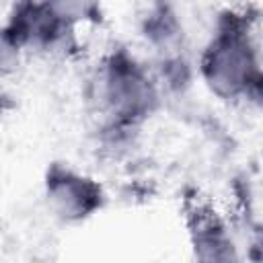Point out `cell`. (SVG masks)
<instances>
[{
    "label": "cell",
    "mask_w": 263,
    "mask_h": 263,
    "mask_svg": "<svg viewBox=\"0 0 263 263\" xmlns=\"http://www.w3.org/2000/svg\"><path fill=\"white\" fill-rule=\"evenodd\" d=\"M195 74L220 101H259L263 86L261 49L255 16L249 10L228 8L218 12L212 33L199 51Z\"/></svg>",
    "instance_id": "cell-1"
},
{
    "label": "cell",
    "mask_w": 263,
    "mask_h": 263,
    "mask_svg": "<svg viewBox=\"0 0 263 263\" xmlns=\"http://www.w3.org/2000/svg\"><path fill=\"white\" fill-rule=\"evenodd\" d=\"M88 99L101 117V125L138 129L158 111L164 95L150 64L117 45L97 66L88 82Z\"/></svg>",
    "instance_id": "cell-2"
},
{
    "label": "cell",
    "mask_w": 263,
    "mask_h": 263,
    "mask_svg": "<svg viewBox=\"0 0 263 263\" xmlns=\"http://www.w3.org/2000/svg\"><path fill=\"white\" fill-rule=\"evenodd\" d=\"M97 16V6L88 2H21L8 12L0 35L23 53H66L74 47L76 27Z\"/></svg>",
    "instance_id": "cell-3"
},
{
    "label": "cell",
    "mask_w": 263,
    "mask_h": 263,
    "mask_svg": "<svg viewBox=\"0 0 263 263\" xmlns=\"http://www.w3.org/2000/svg\"><path fill=\"white\" fill-rule=\"evenodd\" d=\"M43 199L49 214L64 224H80L97 216L107 193L103 185L66 162H51L43 177Z\"/></svg>",
    "instance_id": "cell-4"
},
{
    "label": "cell",
    "mask_w": 263,
    "mask_h": 263,
    "mask_svg": "<svg viewBox=\"0 0 263 263\" xmlns=\"http://www.w3.org/2000/svg\"><path fill=\"white\" fill-rule=\"evenodd\" d=\"M191 263H247L228 222L210 205L193 201L187 208Z\"/></svg>",
    "instance_id": "cell-5"
},
{
    "label": "cell",
    "mask_w": 263,
    "mask_h": 263,
    "mask_svg": "<svg viewBox=\"0 0 263 263\" xmlns=\"http://www.w3.org/2000/svg\"><path fill=\"white\" fill-rule=\"evenodd\" d=\"M140 35L152 49L154 60L187 55V31L171 4H152L140 18Z\"/></svg>",
    "instance_id": "cell-6"
},
{
    "label": "cell",
    "mask_w": 263,
    "mask_h": 263,
    "mask_svg": "<svg viewBox=\"0 0 263 263\" xmlns=\"http://www.w3.org/2000/svg\"><path fill=\"white\" fill-rule=\"evenodd\" d=\"M23 51L10 43L4 35H0V82L14 76L23 64Z\"/></svg>",
    "instance_id": "cell-7"
}]
</instances>
